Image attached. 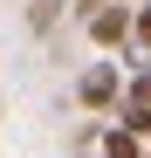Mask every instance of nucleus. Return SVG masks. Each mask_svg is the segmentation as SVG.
<instances>
[{
    "label": "nucleus",
    "mask_w": 151,
    "mask_h": 158,
    "mask_svg": "<svg viewBox=\"0 0 151 158\" xmlns=\"http://www.w3.org/2000/svg\"><path fill=\"white\" fill-rule=\"evenodd\" d=\"M0 110H7V103H0Z\"/></svg>",
    "instance_id": "nucleus-6"
},
{
    "label": "nucleus",
    "mask_w": 151,
    "mask_h": 158,
    "mask_svg": "<svg viewBox=\"0 0 151 158\" xmlns=\"http://www.w3.org/2000/svg\"><path fill=\"white\" fill-rule=\"evenodd\" d=\"M55 7H62V0H35V7H28V28H55Z\"/></svg>",
    "instance_id": "nucleus-5"
},
{
    "label": "nucleus",
    "mask_w": 151,
    "mask_h": 158,
    "mask_svg": "<svg viewBox=\"0 0 151 158\" xmlns=\"http://www.w3.org/2000/svg\"><path fill=\"white\" fill-rule=\"evenodd\" d=\"M76 103H83V110H96V117L117 110V103H124V62H117V55L89 62L83 76H76Z\"/></svg>",
    "instance_id": "nucleus-2"
},
{
    "label": "nucleus",
    "mask_w": 151,
    "mask_h": 158,
    "mask_svg": "<svg viewBox=\"0 0 151 158\" xmlns=\"http://www.w3.org/2000/svg\"><path fill=\"white\" fill-rule=\"evenodd\" d=\"M96 158H144V138L124 131V124H110V131H96Z\"/></svg>",
    "instance_id": "nucleus-3"
},
{
    "label": "nucleus",
    "mask_w": 151,
    "mask_h": 158,
    "mask_svg": "<svg viewBox=\"0 0 151 158\" xmlns=\"http://www.w3.org/2000/svg\"><path fill=\"white\" fill-rule=\"evenodd\" d=\"M83 28H89V41L103 55H124L131 28H137V7H124V0H83Z\"/></svg>",
    "instance_id": "nucleus-1"
},
{
    "label": "nucleus",
    "mask_w": 151,
    "mask_h": 158,
    "mask_svg": "<svg viewBox=\"0 0 151 158\" xmlns=\"http://www.w3.org/2000/svg\"><path fill=\"white\" fill-rule=\"evenodd\" d=\"M131 48H137V55H151V0L137 7V28H131Z\"/></svg>",
    "instance_id": "nucleus-4"
}]
</instances>
